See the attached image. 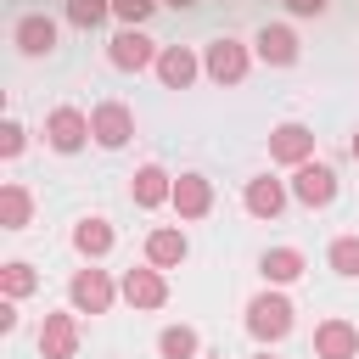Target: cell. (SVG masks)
Masks as SVG:
<instances>
[{"label": "cell", "mask_w": 359, "mask_h": 359, "mask_svg": "<svg viewBox=\"0 0 359 359\" xmlns=\"http://www.w3.org/2000/svg\"><path fill=\"white\" fill-rule=\"evenodd\" d=\"M95 135H90V112H79V107H50L45 112V146L50 151H62V157H73V151H84Z\"/></svg>", "instance_id": "5b68a950"}, {"label": "cell", "mask_w": 359, "mask_h": 359, "mask_svg": "<svg viewBox=\"0 0 359 359\" xmlns=\"http://www.w3.org/2000/svg\"><path fill=\"white\" fill-rule=\"evenodd\" d=\"M314 359H359V325L331 314L314 325Z\"/></svg>", "instance_id": "5bb4252c"}, {"label": "cell", "mask_w": 359, "mask_h": 359, "mask_svg": "<svg viewBox=\"0 0 359 359\" xmlns=\"http://www.w3.org/2000/svg\"><path fill=\"white\" fill-rule=\"evenodd\" d=\"M79 353V309H50L39 320V359H73Z\"/></svg>", "instance_id": "30bf717a"}, {"label": "cell", "mask_w": 359, "mask_h": 359, "mask_svg": "<svg viewBox=\"0 0 359 359\" xmlns=\"http://www.w3.org/2000/svg\"><path fill=\"white\" fill-rule=\"evenodd\" d=\"M157 353H163V359H196V353H202L196 325H163V331H157Z\"/></svg>", "instance_id": "7402d4cb"}, {"label": "cell", "mask_w": 359, "mask_h": 359, "mask_svg": "<svg viewBox=\"0 0 359 359\" xmlns=\"http://www.w3.org/2000/svg\"><path fill=\"white\" fill-rule=\"evenodd\" d=\"M348 157H353V163H359V129H353V140H348Z\"/></svg>", "instance_id": "f546056e"}, {"label": "cell", "mask_w": 359, "mask_h": 359, "mask_svg": "<svg viewBox=\"0 0 359 359\" xmlns=\"http://www.w3.org/2000/svg\"><path fill=\"white\" fill-rule=\"evenodd\" d=\"M118 297H123V286L107 269H95V264L73 269V280H67V309H79V314H107Z\"/></svg>", "instance_id": "7a4b0ae2"}, {"label": "cell", "mask_w": 359, "mask_h": 359, "mask_svg": "<svg viewBox=\"0 0 359 359\" xmlns=\"http://www.w3.org/2000/svg\"><path fill=\"white\" fill-rule=\"evenodd\" d=\"M157 56H163V45H157L146 28H118V34L107 39V62H112L118 73H146V67H157Z\"/></svg>", "instance_id": "277c9868"}, {"label": "cell", "mask_w": 359, "mask_h": 359, "mask_svg": "<svg viewBox=\"0 0 359 359\" xmlns=\"http://www.w3.org/2000/svg\"><path fill=\"white\" fill-rule=\"evenodd\" d=\"M129 202H135L140 213L168 208V202H174V174H168L163 163H140V168L129 174Z\"/></svg>", "instance_id": "ba28073f"}, {"label": "cell", "mask_w": 359, "mask_h": 359, "mask_svg": "<svg viewBox=\"0 0 359 359\" xmlns=\"http://www.w3.org/2000/svg\"><path fill=\"white\" fill-rule=\"evenodd\" d=\"M112 17V0H67V22L73 28H101Z\"/></svg>", "instance_id": "d4e9b609"}, {"label": "cell", "mask_w": 359, "mask_h": 359, "mask_svg": "<svg viewBox=\"0 0 359 359\" xmlns=\"http://www.w3.org/2000/svg\"><path fill=\"white\" fill-rule=\"evenodd\" d=\"M90 135H95L101 151H123L135 140V112L123 101H95L90 107Z\"/></svg>", "instance_id": "8992f818"}, {"label": "cell", "mask_w": 359, "mask_h": 359, "mask_svg": "<svg viewBox=\"0 0 359 359\" xmlns=\"http://www.w3.org/2000/svg\"><path fill=\"white\" fill-rule=\"evenodd\" d=\"M11 331H17V303L0 297V337H11Z\"/></svg>", "instance_id": "f1b7e54d"}, {"label": "cell", "mask_w": 359, "mask_h": 359, "mask_svg": "<svg viewBox=\"0 0 359 359\" xmlns=\"http://www.w3.org/2000/svg\"><path fill=\"white\" fill-rule=\"evenodd\" d=\"M112 241H118V230L101 219V213H84L79 224H73V252L84 258V264H95V258H107L112 252Z\"/></svg>", "instance_id": "d6986e66"}, {"label": "cell", "mask_w": 359, "mask_h": 359, "mask_svg": "<svg viewBox=\"0 0 359 359\" xmlns=\"http://www.w3.org/2000/svg\"><path fill=\"white\" fill-rule=\"evenodd\" d=\"M22 146H28V129H22V118H6V123H0V157L11 163V157H22Z\"/></svg>", "instance_id": "4316f807"}, {"label": "cell", "mask_w": 359, "mask_h": 359, "mask_svg": "<svg viewBox=\"0 0 359 359\" xmlns=\"http://www.w3.org/2000/svg\"><path fill=\"white\" fill-rule=\"evenodd\" d=\"M247 67H252V45H241L236 34H219V39L202 45V73L213 84H241Z\"/></svg>", "instance_id": "3957f363"}, {"label": "cell", "mask_w": 359, "mask_h": 359, "mask_svg": "<svg viewBox=\"0 0 359 359\" xmlns=\"http://www.w3.org/2000/svg\"><path fill=\"white\" fill-rule=\"evenodd\" d=\"M292 314H297V309H292V297H286L280 286H264V292L247 303V337L269 348V342H280V337L292 331Z\"/></svg>", "instance_id": "6da1fadb"}, {"label": "cell", "mask_w": 359, "mask_h": 359, "mask_svg": "<svg viewBox=\"0 0 359 359\" xmlns=\"http://www.w3.org/2000/svg\"><path fill=\"white\" fill-rule=\"evenodd\" d=\"M180 219H202L208 208H213V180L208 174H196V168H185V174H174V202H168Z\"/></svg>", "instance_id": "2e32d148"}, {"label": "cell", "mask_w": 359, "mask_h": 359, "mask_svg": "<svg viewBox=\"0 0 359 359\" xmlns=\"http://www.w3.org/2000/svg\"><path fill=\"white\" fill-rule=\"evenodd\" d=\"M252 359H275V353H269V348H264V353H252Z\"/></svg>", "instance_id": "1f68e13d"}, {"label": "cell", "mask_w": 359, "mask_h": 359, "mask_svg": "<svg viewBox=\"0 0 359 359\" xmlns=\"http://www.w3.org/2000/svg\"><path fill=\"white\" fill-rule=\"evenodd\" d=\"M11 45H17L22 56H50V50H56V22H50L45 11H28V17H17Z\"/></svg>", "instance_id": "ac0fdd59"}, {"label": "cell", "mask_w": 359, "mask_h": 359, "mask_svg": "<svg viewBox=\"0 0 359 359\" xmlns=\"http://www.w3.org/2000/svg\"><path fill=\"white\" fill-rule=\"evenodd\" d=\"M292 196L303 208H331L337 202V168L320 163V157H309L303 168H292Z\"/></svg>", "instance_id": "9c48e42d"}, {"label": "cell", "mask_w": 359, "mask_h": 359, "mask_svg": "<svg viewBox=\"0 0 359 359\" xmlns=\"http://www.w3.org/2000/svg\"><path fill=\"white\" fill-rule=\"evenodd\" d=\"M163 0H112V17L123 22V28H146V17L157 11Z\"/></svg>", "instance_id": "484cf974"}, {"label": "cell", "mask_w": 359, "mask_h": 359, "mask_svg": "<svg viewBox=\"0 0 359 359\" xmlns=\"http://www.w3.org/2000/svg\"><path fill=\"white\" fill-rule=\"evenodd\" d=\"M123 303L129 309H163L168 303V275L163 269H151V264H140V269H123Z\"/></svg>", "instance_id": "4fadbf2b"}, {"label": "cell", "mask_w": 359, "mask_h": 359, "mask_svg": "<svg viewBox=\"0 0 359 359\" xmlns=\"http://www.w3.org/2000/svg\"><path fill=\"white\" fill-rule=\"evenodd\" d=\"M28 219H34V196H28V185L6 180V185H0V230H28Z\"/></svg>", "instance_id": "44dd1931"}, {"label": "cell", "mask_w": 359, "mask_h": 359, "mask_svg": "<svg viewBox=\"0 0 359 359\" xmlns=\"http://www.w3.org/2000/svg\"><path fill=\"white\" fill-rule=\"evenodd\" d=\"M258 275H264V286H292L303 275V252L297 247H269L258 258Z\"/></svg>", "instance_id": "ffe728a7"}, {"label": "cell", "mask_w": 359, "mask_h": 359, "mask_svg": "<svg viewBox=\"0 0 359 359\" xmlns=\"http://www.w3.org/2000/svg\"><path fill=\"white\" fill-rule=\"evenodd\" d=\"M309 157H314V129H309V123L286 118V123L269 129V163H280V168H303Z\"/></svg>", "instance_id": "52a82bcc"}, {"label": "cell", "mask_w": 359, "mask_h": 359, "mask_svg": "<svg viewBox=\"0 0 359 359\" xmlns=\"http://www.w3.org/2000/svg\"><path fill=\"white\" fill-rule=\"evenodd\" d=\"M252 56L269 62V67H292V62L303 56V45H297L292 22H264V28L252 34Z\"/></svg>", "instance_id": "7c38bea8"}, {"label": "cell", "mask_w": 359, "mask_h": 359, "mask_svg": "<svg viewBox=\"0 0 359 359\" xmlns=\"http://www.w3.org/2000/svg\"><path fill=\"white\" fill-rule=\"evenodd\" d=\"M163 6H174V11H185V6H196V0H163Z\"/></svg>", "instance_id": "4dcf8cb0"}, {"label": "cell", "mask_w": 359, "mask_h": 359, "mask_svg": "<svg viewBox=\"0 0 359 359\" xmlns=\"http://www.w3.org/2000/svg\"><path fill=\"white\" fill-rule=\"evenodd\" d=\"M151 73L163 79V90H191V84L202 79V56H196L191 45H163V56H157Z\"/></svg>", "instance_id": "9a60e30c"}, {"label": "cell", "mask_w": 359, "mask_h": 359, "mask_svg": "<svg viewBox=\"0 0 359 359\" xmlns=\"http://www.w3.org/2000/svg\"><path fill=\"white\" fill-rule=\"evenodd\" d=\"M325 264L342 275V280H359V236H337L325 247Z\"/></svg>", "instance_id": "cb8c5ba5"}, {"label": "cell", "mask_w": 359, "mask_h": 359, "mask_svg": "<svg viewBox=\"0 0 359 359\" xmlns=\"http://www.w3.org/2000/svg\"><path fill=\"white\" fill-rule=\"evenodd\" d=\"M325 6H331V0H286L292 17H325Z\"/></svg>", "instance_id": "83f0119b"}, {"label": "cell", "mask_w": 359, "mask_h": 359, "mask_svg": "<svg viewBox=\"0 0 359 359\" xmlns=\"http://www.w3.org/2000/svg\"><path fill=\"white\" fill-rule=\"evenodd\" d=\"M34 286H39V269H34V264H22V258L0 264V297H11V303H17V297H28Z\"/></svg>", "instance_id": "603a6c76"}, {"label": "cell", "mask_w": 359, "mask_h": 359, "mask_svg": "<svg viewBox=\"0 0 359 359\" xmlns=\"http://www.w3.org/2000/svg\"><path fill=\"white\" fill-rule=\"evenodd\" d=\"M286 202H292V185L275 180V174H252V180L241 185V208H247L252 219H280Z\"/></svg>", "instance_id": "8fae6325"}, {"label": "cell", "mask_w": 359, "mask_h": 359, "mask_svg": "<svg viewBox=\"0 0 359 359\" xmlns=\"http://www.w3.org/2000/svg\"><path fill=\"white\" fill-rule=\"evenodd\" d=\"M185 258H191V241H185L180 224H157V230L146 236V264H151V269H180Z\"/></svg>", "instance_id": "e0dca14e"}]
</instances>
